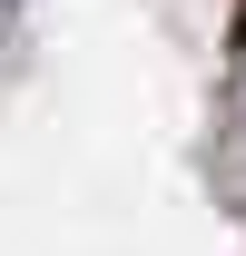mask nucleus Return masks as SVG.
I'll list each match as a JSON object with an SVG mask.
<instances>
[{
	"label": "nucleus",
	"mask_w": 246,
	"mask_h": 256,
	"mask_svg": "<svg viewBox=\"0 0 246 256\" xmlns=\"http://www.w3.org/2000/svg\"><path fill=\"white\" fill-rule=\"evenodd\" d=\"M0 20H10V0H0Z\"/></svg>",
	"instance_id": "f257e3e1"
}]
</instances>
